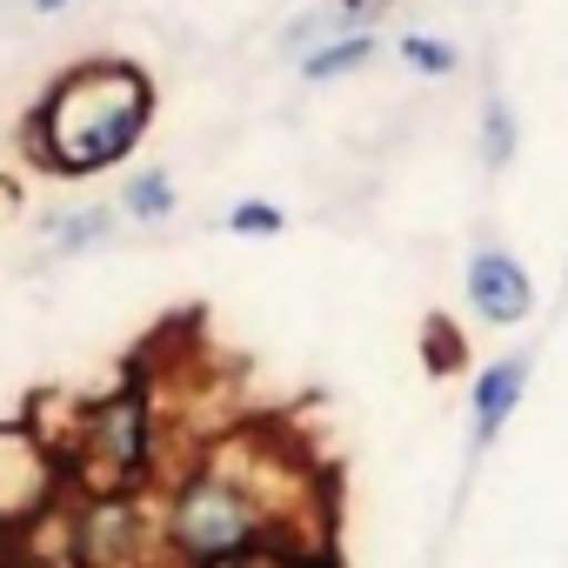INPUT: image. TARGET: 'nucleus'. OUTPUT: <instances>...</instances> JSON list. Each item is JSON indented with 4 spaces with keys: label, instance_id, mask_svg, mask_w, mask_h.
<instances>
[{
    "label": "nucleus",
    "instance_id": "obj_2",
    "mask_svg": "<svg viewBox=\"0 0 568 568\" xmlns=\"http://www.w3.org/2000/svg\"><path fill=\"white\" fill-rule=\"evenodd\" d=\"M161 515H168V548L181 555V568H214V561L274 548V528H267L261 501L207 462L161 495Z\"/></svg>",
    "mask_w": 568,
    "mask_h": 568
},
{
    "label": "nucleus",
    "instance_id": "obj_10",
    "mask_svg": "<svg viewBox=\"0 0 568 568\" xmlns=\"http://www.w3.org/2000/svg\"><path fill=\"white\" fill-rule=\"evenodd\" d=\"M402 61H408L422 81H448V74L462 68V54H455L448 41H435V34H402Z\"/></svg>",
    "mask_w": 568,
    "mask_h": 568
},
{
    "label": "nucleus",
    "instance_id": "obj_8",
    "mask_svg": "<svg viewBox=\"0 0 568 568\" xmlns=\"http://www.w3.org/2000/svg\"><path fill=\"white\" fill-rule=\"evenodd\" d=\"M515 148H521V121H515V108H508L501 94H488V101H481V168L501 174V168L515 161Z\"/></svg>",
    "mask_w": 568,
    "mask_h": 568
},
{
    "label": "nucleus",
    "instance_id": "obj_1",
    "mask_svg": "<svg viewBox=\"0 0 568 568\" xmlns=\"http://www.w3.org/2000/svg\"><path fill=\"white\" fill-rule=\"evenodd\" d=\"M148 114H154V88L134 61H88L68 68L48 88V101L28 114V148L61 174H94L134 154Z\"/></svg>",
    "mask_w": 568,
    "mask_h": 568
},
{
    "label": "nucleus",
    "instance_id": "obj_5",
    "mask_svg": "<svg viewBox=\"0 0 568 568\" xmlns=\"http://www.w3.org/2000/svg\"><path fill=\"white\" fill-rule=\"evenodd\" d=\"M528 375H535V355H501L475 375V395H468V448L488 455L501 442V428L515 422L521 395H528Z\"/></svg>",
    "mask_w": 568,
    "mask_h": 568
},
{
    "label": "nucleus",
    "instance_id": "obj_3",
    "mask_svg": "<svg viewBox=\"0 0 568 568\" xmlns=\"http://www.w3.org/2000/svg\"><path fill=\"white\" fill-rule=\"evenodd\" d=\"M81 475H88V501L101 495H134L141 481H154V455H161V408L148 382L114 388L108 402L88 408L81 428Z\"/></svg>",
    "mask_w": 568,
    "mask_h": 568
},
{
    "label": "nucleus",
    "instance_id": "obj_13",
    "mask_svg": "<svg viewBox=\"0 0 568 568\" xmlns=\"http://www.w3.org/2000/svg\"><path fill=\"white\" fill-rule=\"evenodd\" d=\"M68 8V0H34V14H61Z\"/></svg>",
    "mask_w": 568,
    "mask_h": 568
},
{
    "label": "nucleus",
    "instance_id": "obj_12",
    "mask_svg": "<svg viewBox=\"0 0 568 568\" xmlns=\"http://www.w3.org/2000/svg\"><path fill=\"white\" fill-rule=\"evenodd\" d=\"M227 227H234V234H261V241H267V234L288 227V214L267 207V201H234V207H227Z\"/></svg>",
    "mask_w": 568,
    "mask_h": 568
},
{
    "label": "nucleus",
    "instance_id": "obj_4",
    "mask_svg": "<svg viewBox=\"0 0 568 568\" xmlns=\"http://www.w3.org/2000/svg\"><path fill=\"white\" fill-rule=\"evenodd\" d=\"M462 295L488 328H521L535 315V274L508 247H475L468 274H462Z\"/></svg>",
    "mask_w": 568,
    "mask_h": 568
},
{
    "label": "nucleus",
    "instance_id": "obj_7",
    "mask_svg": "<svg viewBox=\"0 0 568 568\" xmlns=\"http://www.w3.org/2000/svg\"><path fill=\"white\" fill-rule=\"evenodd\" d=\"M375 48H382V34H375V28H362V34H342V41L315 48V54L302 61V74H308V81H348V74H362V68L375 61Z\"/></svg>",
    "mask_w": 568,
    "mask_h": 568
},
{
    "label": "nucleus",
    "instance_id": "obj_11",
    "mask_svg": "<svg viewBox=\"0 0 568 568\" xmlns=\"http://www.w3.org/2000/svg\"><path fill=\"white\" fill-rule=\"evenodd\" d=\"M108 227H114V207H88V214H68L54 234V254H81V247H94V241H108Z\"/></svg>",
    "mask_w": 568,
    "mask_h": 568
},
{
    "label": "nucleus",
    "instance_id": "obj_9",
    "mask_svg": "<svg viewBox=\"0 0 568 568\" xmlns=\"http://www.w3.org/2000/svg\"><path fill=\"white\" fill-rule=\"evenodd\" d=\"M121 207H128L134 221H168V214H174V181H168V168H141V174L128 181Z\"/></svg>",
    "mask_w": 568,
    "mask_h": 568
},
{
    "label": "nucleus",
    "instance_id": "obj_6",
    "mask_svg": "<svg viewBox=\"0 0 568 568\" xmlns=\"http://www.w3.org/2000/svg\"><path fill=\"white\" fill-rule=\"evenodd\" d=\"M48 508V448L34 442V428H0V515L41 521Z\"/></svg>",
    "mask_w": 568,
    "mask_h": 568
}]
</instances>
